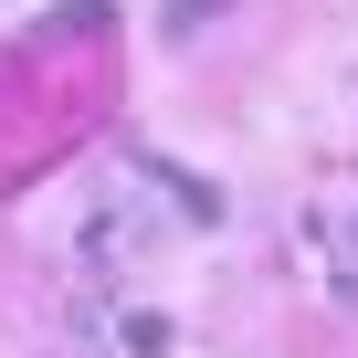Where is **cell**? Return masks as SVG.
<instances>
[{
    "mask_svg": "<svg viewBox=\"0 0 358 358\" xmlns=\"http://www.w3.org/2000/svg\"><path fill=\"white\" fill-rule=\"evenodd\" d=\"M201 22H211V0H169V32H179V43H190Z\"/></svg>",
    "mask_w": 358,
    "mask_h": 358,
    "instance_id": "6da1fadb",
    "label": "cell"
}]
</instances>
